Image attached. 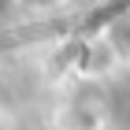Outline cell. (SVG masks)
<instances>
[{"mask_svg": "<svg viewBox=\"0 0 130 130\" xmlns=\"http://www.w3.org/2000/svg\"><path fill=\"white\" fill-rule=\"evenodd\" d=\"M26 4H52V0H26Z\"/></svg>", "mask_w": 130, "mask_h": 130, "instance_id": "obj_1", "label": "cell"}, {"mask_svg": "<svg viewBox=\"0 0 130 130\" xmlns=\"http://www.w3.org/2000/svg\"><path fill=\"white\" fill-rule=\"evenodd\" d=\"M4 8H8V0H0V11H4Z\"/></svg>", "mask_w": 130, "mask_h": 130, "instance_id": "obj_2", "label": "cell"}]
</instances>
